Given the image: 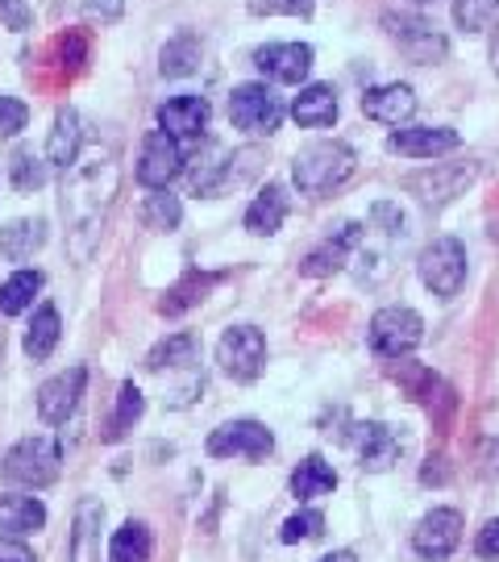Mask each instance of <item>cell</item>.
<instances>
[{
    "label": "cell",
    "mask_w": 499,
    "mask_h": 562,
    "mask_svg": "<svg viewBox=\"0 0 499 562\" xmlns=\"http://www.w3.org/2000/svg\"><path fill=\"white\" fill-rule=\"evenodd\" d=\"M46 159L55 167H71L80 159V113L76 109H59L55 113V130H50V142H46Z\"/></svg>",
    "instance_id": "23"
},
{
    "label": "cell",
    "mask_w": 499,
    "mask_h": 562,
    "mask_svg": "<svg viewBox=\"0 0 499 562\" xmlns=\"http://www.w3.org/2000/svg\"><path fill=\"white\" fill-rule=\"evenodd\" d=\"M196 350L200 346L192 334H175V338H167L162 346L150 350L146 367H150V371H162V367H192V362H196Z\"/></svg>",
    "instance_id": "32"
},
{
    "label": "cell",
    "mask_w": 499,
    "mask_h": 562,
    "mask_svg": "<svg viewBox=\"0 0 499 562\" xmlns=\"http://www.w3.org/2000/svg\"><path fill=\"white\" fill-rule=\"evenodd\" d=\"M25 121H30V109L18 101V97H0V138H13L25 130Z\"/></svg>",
    "instance_id": "38"
},
{
    "label": "cell",
    "mask_w": 499,
    "mask_h": 562,
    "mask_svg": "<svg viewBox=\"0 0 499 562\" xmlns=\"http://www.w3.org/2000/svg\"><path fill=\"white\" fill-rule=\"evenodd\" d=\"M100 529H104V504L83 496L71 525V562H100Z\"/></svg>",
    "instance_id": "19"
},
{
    "label": "cell",
    "mask_w": 499,
    "mask_h": 562,
    "mask_svg": "<svg viewBox=\"0 0 499 562\" xmlns=\"http://www.w3.org/2000/svg\"><path fill=\"white\" fill-rule=\"evenodd\" d=\"M59 442L50 438H25L4 454V480L21 483V487H46L59 480Z\"/></svg>",
    "instance_id": "5"
},
{
    "label": "cell",
    "mask_w": 499,
    "mask_h": 562,
    "mask_svg": "<svg viewBox=\"0 0 499 562\" xmlns=\"http://www.w3.org/2000/svg\"><path fill=\"white\" fill-rule=\"evenodd\" d=\"M229 117L246 134H275L283 121V104L266 83H241L229 97Z\"/></svg>",
    "instance_id": "8"
},
{
    "label": "cell",
    "mask_w": 499,
    "mask_h": 562,
    "mask_svg": "<svg viewBox=\"0 0 499 562\" xmlns=\"http://www.w3.org/2000/svg\"><path fill=\"white\" fill-rule=\"evenodd\" d=\"M9 176H13L18 192H38L42 183H46V162L30 146H21V150H13V159H9Z\"/></svg>",
    "instance_id": "33"
},
{
    "label": "cell",
    "mask_w": 499,
    "mask_h": 562,
    "mask_svg": "<svg viewBox=\"0 0 499 562\" xmlns=\"http://www.w3.org/2000/svg\"><path fill=\"white\" fill-rule=\"evenodd\" d=\"M320 529H325V517H320L317 508H304L296 517H287L280 529V542L296 546V542H308V538H317Z\"/></svg>",
    "instance_id": "36"
},
{
    "label": "cell",
    "mask_w": 499,
    "mask_h": 562,
    "mask_svg": "<svg viewBox=\"0 0 499 562\" xmlns=\"http://www.w3.org/2000/svg\"><path fill=\"white\" fill-rule=\"evenodd\" d=\"M470 180H475V167L466 162V167H450V162H438L433 171H417V176H408L404 180V188L412 192V196H420L424 204H445L454 201L462 188H470Z\"/></svg>",
    "instance_id": "13"
},
{
    "label": "cell",
    "mask_w": 499,
    "mask_h": 562,
    "mask_svg": "<svg viewBox=\"0 0 499 562\" xmlns=\"http://www.w3.org/2000/svg\"><path fill=\"white\" fill-rule=\"evenodd\" d=\"M180 171H183L180 142L171 138V134H162V130H150V134H146V146H141V159H138V180L146 183V188L162 192Z\"/></svg>",
    "instance_id": "11"
},
{
    "label": "cell",
    "mask_w": 499,
    "mask_h": 562,
    "mask_svg": "<svg viewBox=\"0 0 499 562\" xmlns=\"http://www.w3.org/2000/svg\"><path fill=\"white\" fill-rule=\"evenodd\" d=\"M424 338V322H420L412 308H379L375 317H371V346H375V355L383 359H404V355H412Z\"/></svg>",
    "instance_id": "6"
},
{
    "label": "cell",
    "mask_w": 499,
    "mask_h": 562,
    "mask_svg": "<svg viewBox=\"0 0 499 562\" xmlns=\"http://www.w3.org/2000/svg\"><path fill=\"white\" fill-rule=\"evenodd\" d=\"M454 21L466 34H483L499 21V0H454Z\"/></svg>",
    "instance_id": "34"
},
{
    "label": "cell",
    "mask_w": 499,
    "mask_h": 562,
    "mask_svg": "<svg viewBox=\"0 0 499 562\" xmlns=\"http://www.w3.org/2000/svg\"><path fill=\"white\" fill-rule=\"evenodd\" d=\"M283 217H287V192L280 183H266L259 192V201L246 209V229L259 234V238H271L283 225Z\"/></svg>",
    "instance_id": "22"
},
{
    "label": "cell",
    "mask_w": 499,
    "mask_h": 562,
    "mask_svg": "<svg viewBox=\"0 0 499 562\" xmlns=\"http://www.w3.org/2000/svg\"><path fill=\"white\" fill-rule=\"evenodd\" d=\"M333 483H338L333 467L320 459V454H308V459L292 471V496H296V501H313V496L333 492Z\"/></svg>",
    "instance_id": "26"
},
{
    "label": "cell",
    "mask_w": 499,
    "mask_h": 562,
    "mask_svg": "<svg viewBox=\"0 0 499 562\" xmlns=\"http://www.w3.org/2000/svg\"><path fill=\"white\" fill-rule=\"evenodd\" d=\"M0 18H4L9 30H30L34 13H30V4H25V0H0Z\"/></svg>",
    "instance_id": "39"
},
{
    "label": "cell",
    "mask_w": 499,
    "mask_h": 562,
    "mask_svg": "<svg viewBox=\"0 0 499 562\" xmlns=\"http://www.w3.org/2000/svg\"><path fill=\"white\" fill-rule=\"evenodd\" d=\"M383 30H387L399 50L412 63H420V67L441 63L445 50H450V42H445V34H441L438 25L417 18V13H383Z\"/></svg>",
    "instance_id": "4"
},
{
    "label": "cell",
    "mask_w": 499,
    "mask_h": 562,
    "mask_svg": "<svg viewBox=\"0 0 499 562\" xmlns=\"http://www.w3.org/2000/svg\"><path fill=\"white\" fill-rule=\"evenodd\" d=\"M271 450H275V438H271V429L259 422H229L208 434V454H213V459H234V454H238V459L259 462V459H266Z\"/></svg>",
    "instance_id": "9"
},
{
    "label": "cell",
    "mask_w": 499,
    "mask_h": 562,
    "mask_svg": "<svg viewBox=\"0 0 499 562\" xmlns=\"http://www.w3.org/2000/svg\"><path fill=\"white\" fill-rule=\"evenodd\" d=\"M42 241H46V225L42 222H13L0 229V255L9 262H25L34 259Z\"/></svg>",
    "instance_id": "27"
},
{
    "label": "cell",
    "mask_w": 499,
    "mask_h": 562,
    "mask_svg": "<svg viewBox=\"0 0 499 562\" xmlns=\"http://www.w3.org/2000/svg\"><path fill=\"white\" fill-rule=\"evenodd\" d=\"M141 222L150 225V229H175L183 222V204L171 192H155L141 204Z\"/></svg>",
    "instance_id": "35"
},
{
    "label": "cell",
    "mask_w": 499,
    "mask_h": 562,
    "mask_svg": "<svg viewBox=\"0 0 499 562\" xmlns=\"http://www.w3.org/2000/svg\"><path fill=\"white\" fill-rule=\"evenodd\" d=\"M254 18H271V13H287V18H313V0H250Z\"/></svg>",
    "instance_id": "37"
},
{
    "label": "cell",
    "mask_w": 499,
    "mask_h": 562,
    "mask_svg": "<svg viewBox=\"0 0 499 562\" xmlns=\"http://www.w3.org/2000/svg\"><path fill=\"white\" fill-rule=\"evenodd\" d=\"M350 171H354V150L345 142H313L292 162V180H296V188L304 196L333 192V188H341V183L350 180Z\"/></svg>",
    "instance_id": "2"
},
{
    "label": "cell",
    "mask_w": 499,
    "mask_h": 562,
    "mask_svg": "<svg viewBox=\"0 0 499 562\" xmlns=\"http://www.w3.org/2000/svg\"><path fill=\"white\" fill-rule=\"evenodd\" d=\"M362 113L371 121H383V125H404V121L417 113V92L408 83H383V88H371L362 97Z\"/></svg>",
    "instance_id": "17"
},
{
    "label": "cell",
    "mask_w": 499,
    "mask_h": 562,
    "mask_svg": "<svg viewBox=\"0 0 499 562\" xmlns=\"http://www.w3.org/2000/svg\"><path fill=\"white\" fill-rule=\"evenodd\" d=\"M475 554H479V559H499V517H491V521L479 529Z\"/></svg>",
    "instance_id": "41"
},
{
    "label": "cell",
    "mask_w": 499,
    "mask_h": 562,
    "mask_svg": "<svg viewBox=\"0 0 499 562\" xmlns=\"http://www.w3.org/2000/svg\"><path fill=\"white\" fill-rule=\"evenodd\" d=\"M150 529L141 521H125L109 542V562H146L150 559Z\"/></svg>",
    "instance_id": "28"
},
{
    "label": "cell",
    "mask_w": 499,
    "mask_h": 562,
    "mask_svg": "<svg viewBox=\"0 0 499 562\" xmlns=\"http://www.w3.org/2000/svg\"><path fill=\"white\" fill-rule=\"evenodd\" d=\"M141 408H146V401H141L138 387H134V383H121V392H117V413L109 417V429H104V442H117V438H125V434L134 429V422L141 417Z\"/></svg>",
    "instance_id": "31"
},
{
    "label": "cell",
    "mask_w": 499,
    "mask_h": 562,
    "mask_svg": "<svg viewBox=\"0 0 499 562\" xmlns=\"http://www.w3.org/2000/svg\"><path fill=\"white\" fill-rule=\"evenodd\" d=\"M0 562H34V550L18 538H0Z\"/></svg>",
    "instance_id": "43"
},
{
    "label": "cell",
    "mask_w": 499,
    "mask_h": 562,
    "mask_svg": "<svg viewBox=\"0 0 499 562\" xmlns=\"http://www.w3.org/2000/svg\"><path fill=\"white\" fill-rule=\"evenodd\" d=\"M83 13L92 21H117L125 13V0H83Z\"/></svg>",
    "instance_id": "42"
},
{
    "label": "cell",
    "mask_w": 499,
    "mask_h": 562,
    "mask_svg": "<svg viewBox=\"0 0 499 562\" xmlns=\"http://www.w3.org/2000/svg\"><path fill=\"white\" fill-rule=\"evenodd\" d=\"M59 308L55 304H42L38 313H34V322H30V329H25V355L34 362L50 359L55 355V346H59Z\"/></svg>",
    "instance_id": "24"
},
{
    "label": "cell",
    "mask_w": 499,
    "mask_h": 562,
    "mask_svg": "<svg viewBox=\"0 0 499 562\" xmlns=\"http://www.w3.org/2000/svg\"><path fill=\"white\" fill-rule=\"evenodd\" d=\"M38 288H42L38 271H18L13 280H4V288H0V313H4V317L25 313V308L34 304V296H38Z\"/></svg>",
    "instance_id": "30"
},
{
    "label": "cell",
    "mask_w": 499,
    "mask_h": 562,
    "mask_svg": "<svg viewBox=\"0 0 499 562\" xmlns=\"http://www.w3.org/2000/svg\"><path fill=\"white\" fill-rule=\"evenodd\" d=\"M371 222L379 225L383 234H399V229H404V213H399V204L379 201L375 209H371Z\"/></svg>",
    "instance_id": "40"
},
{
    "label": "cell",
    "mask_w": 499,
    "mask_h": 562,
    "mask_svg": "<svg viewBox=\"0 0 499 562\" xmlns=\"http://www.w3.org/2000/svg\"><path fill=\"white\" fill-rule=\"evenodd\" d=\"M254 67L275 83H299L313 71V46L304 42H271L254 50Z\"/></svg>",
    "instance_id": "12"
},
{
    "label": "cell",
    "mask_w": 499,
    "mask_h": 562,
    "mask_svg": "<svg viewBox=\"0 0 499 562\" xmlns=\"http://www.w3.org/2000/svg\"><path fill=\"white\" fill-rule=\"evenodd\" d=\"M417 4H429V0H417Z\"/></svg>",
    "instance_id": "46"
},
{
    "label": "cell",
    "mask_w": 499,
    "mask_h": 562,
    "mask_svg": "<svg viewBox=\"0 0 499 562\" xmlns=\"http://www.w3.org/2000/svg\"><path fill=\"white\" fill-rule=\"evenodd\" d=\"M359 241H362V225H354V222L341 225L338 234H329V238L320 241L308 259L299 262V271H304V276H313V280H325V276H333V271L345 267L350 250H354Z\"/></svg>",
    "instance_id": "16"
},
{
    "label": "cell",
    "mask_w": 499,
    "mask_h": 562,
    "mask_svg": "<svg viewBox=\"0 0 499 562\" xmlns=\"http://www.w3.org/2000/svg\"><path fill=\"white\" fill-rule=\"evenodd\" d=\"M208 125V101L204 97H175V101L159 104V130L171 138H200Z\"/></svg>",
    "instance_id": "18"
},
{
    "label": "cell",
    "mask_w": 499,
    "mask_h": 562,
    "mask_svg": "<svg viewBox=\"0 0 499 562\" xmlns=\"http://www.w3.org/2000/svg\"><path fill=\"white\" fill-rule=\"evenodd\" d=\"M200 63V42L192 34H180V38H171L162 46L159 55V71L167 80H180V76H192Z\"/></svg>",
    "instance_id": "29"
},
{
    "label": "cell",
    "mask_w": 499,
    "mask_h": 562,
    "mask_svg": "<svg viewBox=\"0 0 499 562\" xmlns=\"http://www.w3.org/2000/svg\"><path fill=\"white\" fill-rule=\"evenodd\" d=\"M317 562H359L350 550H333V554H325V559H317Z\"/></svg>",
    "instance_id": "44"
},
{
    "label": "cell",
    "mask_w": 499,
    "mask_h": 562,
    "mask_svg": "<svg viewBox=\"0 0 499 562\" xmlns=\"http://www.w3.org/2000/svg\"><path fill=\"white\" fill-rule=\"evenodd\" d=\"M292 117L308 130H320V125H333L338 121V92L329 83H308L292 101Z\"/></svg>",
    "instance_id": "21"
},
{
    "label": "cell",
    "mask_w": 499,
    "mask_h": 562,
    "mask_svg": "<svg viewBox=\"0 0 499 562\" xmlns=\"http://www.w3.org/2000/svg\"><path fill=\"white\" fill-rule=\"evenodd\" d=\"M458 134L450 125H408V130H396L387 146L396 155H408V159H438V155H450L458 150Z\"/></svg>",
    "instance_id": "15"
},
{
    "label": "cell",
    "mask_w": 499,
    "mask_h": 562,
    "mask_svg": "<svg viewBox=\"0 0 499 562\" xmlns=\"http://www.w3.org/2000/svg\"><path fill=\"white\" fill-rule=\"evenodd\" d=\"M121 183V167H117V150L104 146V150H88L83 159L71 162L67 180H63V217H67V234H71V250L76 259H88L92 246L100 238V225H104V213L117 196Z\"/></svg>",
    "instance_id": "1"
},
{
    "label": "cell",
    "mask_w": 499,
    "mask_h": 562,
    "mask_svg": "<svg viewBox=\"0 0 499 562\" xmlns=\"http://www.w3.org/2000/svg\"><path fill=\"white\" fill-rule=\"evenodd\" d=\"M462 542V513L458 508H433L429 517H420V525L412 529V550L420 559L441 562L450 559Z\"/></svg>",
    "instance_id": "10"
},
{
    "label": "cell",
    "mask_w": 499,
    "mask_h": 562,
    "mask_svg": "<svg viewBox=\"0 0 499 562\" xmlns=\"http://www.w3.org/2000/svg\"><path fill=\"white\" fill-rule=\"evenodd\" d=\"M217 362L225 367V375H234L238 383L259 380L262 362H266V338L254 325H234L217 341Z\"/></svg>",
    "instance_id": "7"
},
{
    "label": "cell",
    "mask_w": 499,
    "mask_h": 562,
    "mask_svg": "<svg viewBox=\"0 0 499 562\" xmlns=\"http://www.w3.org/2000/svg\"><path fill=\"white\" fill-rule=\"evenodd\" d=\"M491 67H496V76H499V30H496V38H491Z\"/></svg>",
    "instance_id": "45"
},
{
    "label": "cell",
    "mask_w": 499,
    "mask_h": 562,
    "mask_svg": "<svg viewBox=\"0 0 499 562\" xmlns=\"http://www.w3.org/2000/svg\"><path fill=\"white\" fill-rule=\"evenodd\" d=\"M46 525V508L38 496H0V529L9 533H38Z\"/></svg>",
    "instance_id": "25"
},
{
    "label": "cell",
    "mask_w": 499,
    "mask_h": 562,
    "mask_svg": "<svg viewBox=\"0 0 499 562\" xmlns=\"http://www.w3.org/2000/svg\"><path fill=\"white\" fill-rule=\"evenodd\" d=\"M417 271L433 296H441V301L458 296L462 283H466V250H462V241L458 238H433L424 250H420Z\"/></svg>",
    "instance_id": "3"
},
{
    "label": "cell",
    "mask_w": 499,
    "mask_h": 562,
    "mask_svg": "<svg viewBox=\"0 0 499 562\" xmlns=\"http://www.w3.org/2000/svg\"><path fill=\"white\" fill-rule=\"evenodd\" d=\"M83 383H88V371H83V367H71V371H63V375L42 383L38 387V417L42 422L46 425L67 422V417L76 413V404H80Z\"/></svg>",
    "instance_id": "14"
},
{
    "label": "cell",
    "mask_w": 499,
    "mask_h": 562,
    "mask_svg": "<svg viewBox=\"0 0 499 562\" xmlns=\"http://www.w3.org/2000/svg\"><path fill=\"white\" fill-rule=\"evenodd\" d=\"M354 446H359L362 471H387L399 459V438L379 422L354 425Z\"/></svg>",
    "instance_id": "20"
}]
</instances>
